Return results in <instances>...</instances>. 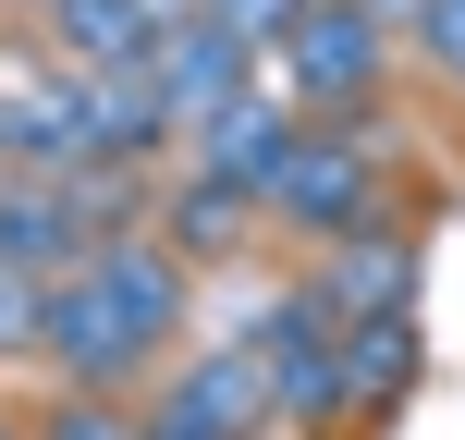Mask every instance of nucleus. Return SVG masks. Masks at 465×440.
<instances>
[{"instance_id":"obj_7","label":"nucleus","mask_w":465,"mask_h":440,"mask_svg":"<svg viewBox=\"0 0 465 440\" xmlns=\"http://www.w3.org/2000/svg\"><path fill=\"white\" fill-rule=\"evenodd\" d=\"M282 160H294V111H270V86H245L232 111L196 122V171H221V184H245V196H270Z\"/></svg>"},{"instance_id":"obj_5","label":"nucleus","mask_w":465,"mask_h":440,"mask_svg":"<svg viewBox=\"0 0 465 440\" xmlns=\"http://www.w3.org/2000/svg\"><path fill=\"white\" fill-rule=\"evenodd\" d=\"M232 62H257V49H245V37H221V24L196 13V24H172V37L147 49V86H160V111H172V122L196 135L209 111H232V98L257 86V73H232Z\"/></svg>"},{"instance_id":"obj_8","label":"nucleus","mask_w":465,"mask_h":440,"mask_svg":"<svg viewBox=\"0 0 465 440\" xmlns=\"http://www.w3.org/2000/svg\"><path fill=\"white\" fill-rule=\"evenodd\" d=\"M245 209H257L245 184L184 171V184H172V257H221V245H245Z\"/></svg>"},{"instance_id":"obj_1","label":"nucleus","mask_w":465,"mask_h":440,"mask_svg":"<svg viewBox=\"0 0 465 440\" xmlns=\"http://www.w3.org/2000/svg\"><path fill=\"white\" fill-rule=\"evenodd\" d=\"M172 318H184V257H160V245H98V257H74V281L49 269V355H74L86 392L147 379Z\"/></svg>"},{"instance_id":"obj_9","label":"nucleus","mask_w":465,"mask_h":440,"mask_svg":"<svg viewBox=\"0 0 465 440\" xmlns=\"http://www.w3.org/2000/svg\"><path fill=\"white\" fill-rule=\"evenodd\" d=\"M49 24H62V49H86V62H147V13L135 0H49Z\"/></svg>"},{"instance_id":"obj_12","label":"nucleus","mask_w":465,"mask_h":440,"mask_svg":"<svg viewBox=\"0 0 465 440\" xmlns=\"http://www.w3.org/2000/svg\"><path fill=\"white\" fill-rule=\"evenodd\" d=\"M37 440H147V428H135V416H123V404H111V392H86V404H62V416H49Z\"/></svg>"},{"instance_id":"obj_14","label":"nucleus","mask_w":465,"mask_h":440,"mask_svg":"<svg viewBox=\"0 0 465 440\" xmlns=\"http://www.w3.org/2000/svg\"><path fill=\"white\" fill-rule=\"evenodd\" d=\"M306 440H355V428H306Z\"/></svg>"},{"instance_id":"obj_13","label":"nucleus","mask_w":465,"mask_h":440,"mask_svg":"<svg viewBox=\"0 0 465 440\" xmlns=\"http://www.w3.org/2000/svg\"><path fill=\"white\" fill-rule=\"evenodd\" d=\"M417 37H429V62L465 86V0H417Z\"/></svg>"},{"instance_id":"obj_10","label":"nucleus","mask_w":465,"mask_h":440,"mask_svg":"<svg viewBox=\"0 0 465 440\" xmlns=\"http://www.w3.org/2000/svg\"><path fill=\"white\" fill-rule=\"evenodd\" d=\"M49 343V269L0 257V355H37Z\"/></svg>"},{"instance_id":"obj_3","label":"nucleus","mask_w":465,"mask_h":440,"mask_svg":"<svg viewBox=\"0 0 465 440\" xmlns=\"http://www.w3.org/2000/svg\"><path fill=\"white\" fill-rule=\"evenodd\" d=\"M282 98L319 111V122H355L380 98V24H368V0H319V13L282 37Z\"/></svg>"},{"instance_id":"obj_6","label":"nucleus","mask_w":465,"mask_h":440,"mask_svg":"<svg viewBox=\"0 0 465 440\" xmlns=\"http://www.w3.org/2000/svg\"><path fill=\"white\" fill-rule=\"evenodd\" d=\"M306 294L331 306V318H404V294H417V245H404V232H343V245H331V269L306 281Z\"/></svg>"},{"instance_id":"obj_2","label":"nucleus","mask_w":465,"mask_h":440,"mask_svg":"<svg viewBox=\"0 0 465 440\" xmlns=\"http://www.w3.org/2000/svg\"><path fill=\"white\" fill-rule=\"evenodd\" d=\"M270 209L294 220V232H319V245L368 232V220H380V135H368V122H319V135H294Z\"/></svg>"},{"instance_id":"obj_11","label":"nucleus","mask_w":465,"mask_h":440,"mask_svg":"<svg viewBox=\"0 0 465 440\" xmlns=\"http://www.w3.org/2000/svg\"><path fill=\"white\" fill-rule=\"evenodd\" d=\"M196 13H209L221 37H245V49H282L306 13H319V0H196Z\"/></svg>"},{"instance_id":"obj_4","label":"nucleus","mask_w":465,"mask_h":440,"mask_svg":"<svg viewBox=\"0 0 465 440\" xmlns=\"http://www.w3.org/2000/svg\"><path fill=\"white\" fill-rule=\"evenodd\" d=\"M135 428L147 440H257L270 428V355H196V367H172V392Z\"/></svg>"},{"instance_id":"obj_15","label":"nucleus","mask_w":465,"mask_h":440,"mask_svg":"<svg viewBox=\"0 0 465 440\" xmlns=\"http://www.w3.org/2000/svg\"><path fill=\"white\" fill-rule=\"evenodd\" d=\"M0 440H13V428H0Z\"/></svg>"}]
</instances>
